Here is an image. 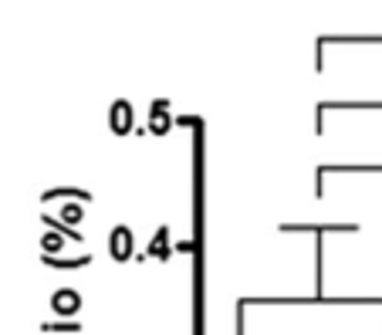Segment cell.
<instances>
[{
	"mask_svg": "<svg viewBox=\"0 0 382 335\" xmlns=\"http://www.w3.org/2000/svg\"><path fill=\"white\" fill-rule=\"evenodd\" d=\"M109 122H112L115 132H129V126H132V109H129V102H115L112 112H109Z\"/></svg>",
	"mask_w": 382,
	"mask_h": 335,
	"instance_id": "6da1fadb",
	"label": "cell"
},
{
	"mask_svg": "<svg viewBox=\"0 0 382 335\" xmlns=\"http://www.w3.org/2000/svg\"><path fill=\"white\" fill-rule=\"evenodd\" d=\"M65 217H68V220H78V217H81V210H78V207H68V210H65Z\"/></svg>",
	"mask_w": 382,
	"mask_h": 335,
	"instance_id": "7a4b0ae2",
	"label": "cell"
}]
</instances>
